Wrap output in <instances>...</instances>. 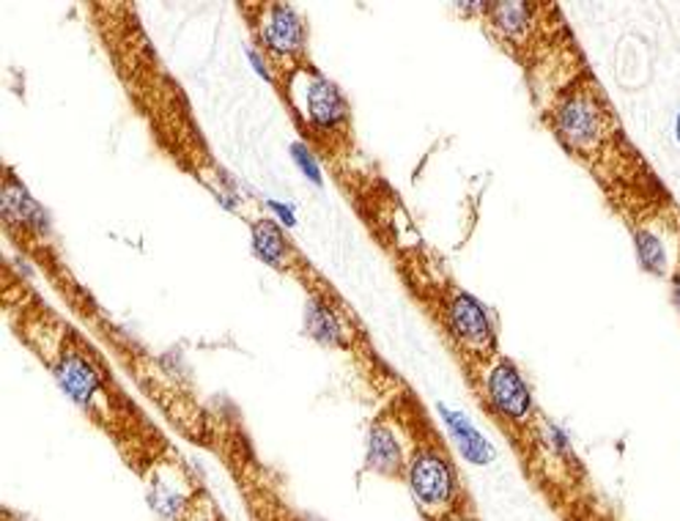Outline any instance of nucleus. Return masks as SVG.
I'll return each mask as SVG.
<instances>
[{"label": "nucleus", "instance_id": "nucleus-1", "mask_svg": "<svg viewBox=\"0 0 680 521\" xmlns=\"http://www.w3.org/2000/svg\"><path fill=\"white\" fill-rule=\"evenodd\" d=\"M406 484L414 506L428 521H447L458 517L461 506V480L456 467L439 447H420L406 462Z\"/></svg>", "mask_w": 680, "mask_h": 521}, {"label": "nucleus", "instance_id": "nucleus-2", "mask_svg": "<svg viewBox=\"0 0 680 521\" xmlns=\"http://www.w3.org/2000/svg\"><path fill=\"white\" fill-rule=\"evenodd\" d=\"M289 99L291 108L300 113L311 130L316 132H341L348 124L346 99L341 97L338 88L322 75L311 71L308 66H294L289 71Z\"/></svg>", "mask_w": 680, "mask_h": 521}, {"label": "nucleus", "instance_id": "nucleus-3", "mask_svg": "<svg viewBox=\"0 0 680 521\" xmlns=\"http://www.w3.org/2000/svg\"><path fill=\"white\" fill-rule=\"evenodd\" d=\"M264 14L258 16V42L275 58H289L300 64L305 53V27L294 14L291 5L267 3L261 5Z\"/></svg>", "mask_w": 680, "mask_h": 521}, {"label": "nucleus", "instance_id": "nucleus-4", "mask_svg": "<svg viewBox=\"0 0 680 521\" xmlns=\"http://www.w3.org/2000/svg\"><path fill=\"white\" fill-rule=\"evenodd\" d=\"M445 315L453 337H456L464 348H469V352L475 354L494 348V330H491L489 313H486L478 299H472L464 291L456 293V297L447 302Z\"/></svg>", "mask_w": 680, "mask_h": 521}, {"label": "nucleus", "instance_id": "nucleus-5", "mask_svg": "<svg viewBox=\"0 0 680 521\" xmlns=\"http://www.w3.org/2000/svg\"><path fill=\"white\" fill-rule=\"evenodd\" d=\"M486 396H489L491 407L505 414L508 420H527L535 409L527 385L508 359L491 365V370L486 374Z\"/></svg>", "mask_w": 680, "mask_h": 521}, {"label": "nucleus", "instance_id": "nucleus-6", "mask_svg": "<svg viewBox=\"0 0 680 521\" xmlns=\"http://www.w3.org/2000/svg\"><path fill=\"white\" fill-rule=\"evenodd\" d=\"M53 370L55 376H58L60 387H64L80 407L86 409L93 407L97 396L102 392V381H99L97 370H93L86 359L77 357V354L71 352H64L58 359H55Z\"/></svg>", "mask_w": 680, "mask_h": 521}, {"label": "nucleus", "instance_id": "nucleus-7", "mask_svg": "<svg viewBox=\"0 0 680 521\" xmlns=\"http://www.w3.org/2000/svg\"><path fill=\"white\" fill-rule=\"evenodd\" d=\"M368 462H370V467L376 469V473L387 475V478H392V475H398V473L406 475L409 458L401 453V445H398L395 431L387 429L384 423H376L374 429H370Z\"/></svg>", "mask_w": 680, "mask_h": 521}, {"label": "nucleus", "instance_id": "nucleus-8", "mask_svg": "<svg viewBox=\"0 0 680 521\" xmlns=\"http://www.w3.org/2000/svg\"><path fill=\"white\" fill-rule=\"evenodd\" d=\"M442 418H445V423L450 425L453 436H456L458 447H461L464 458H469L472 464H489L491 458H494V451H491L489 442L483 440V436L478 434V431L469 425V420L464 418V414L450 412V409H442Z\"/></svg>", "mask_w": 680, "mask_h": 521}, {"label": "nucleus", "instance_id": "nucleus-9", "mask_svg": "<svg viewBox=\"0 0 680 521\" xmlns=\"http://www.w3.org/2000/svg\"><path fill=\"white\" fill-rule=\"evenodd\" d=\"M256 251L258 256L264 260H269V264L278 266L280 258H286V251H289V242H286V236L280 234V229L275 223H269V220H261V223L256 225Z\"/></svg>", "mask_w": 680, "mask_h": 521}, {"label": "nucleus", "instance_id": "nucleus-10", "mask_svg": "<svg viewBox=\"0 0 680 521\" xmlns=\"http://www.w3.org/2000/svg\"><path fill=\"white\" fill-rule=\"evenodd\" d=\"M637 253L645 269L654 271V275H661V271L667 269L665 245H661L654 234H648V231H639L637 234Z\"/></svg>", "mask_w": 680, "mask_h": 521}, {"label": "nucleus", "instance_id": "nucleus-11", "mask_svg": "<svg viewBox=\"0 0 680 521\" xmlns=\"http://www.w3.org/2000/svg\"><path fill=\"white\" fill-rule=\"evenodd\" d=\"M672 297H676V304H678V310H680V264H678V269H676V277H672Z\"/></svg>", "mask_w": 680, "mask_h": 521}, {"label": "nucleus", "instance_id": "nucleus-12", "mask_svg": "<svg viewBox=\"0 0 680 521\" xmlns=\"http://www.w3.org/2000/svg\"><path fill=\"white\" fill-rule=\"evenodd\" d=\"M676 135H678V141H680V115H678V126H676Z\"/></svg>", "mask_w": 680, "mask_h": 521}, {"label": "nucleus", "instance_id": "nucleus-13", "mask_svg": "<svg viewBox=\"0 0 680 521\" xmlns=\"http://www.w3.org/2000/svg\"><path fill=\"white\" fill-rule=\"evenodd\" d=\"M5 517H9V513H5ZM3 521H25V519H3Z\"/></svg>", "mask_w": 680, "mask_h": 521}]
</instances>
